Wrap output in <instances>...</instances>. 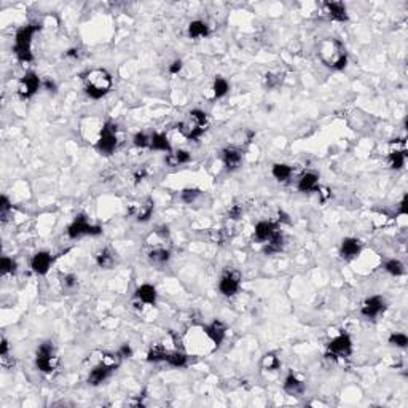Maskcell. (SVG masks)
<instances>
[{"instance_id": "obj_1", "label": "cell", "mask_w": 408, "mask_h": 408, "mask_svg": "<svg viewBox=\"0 0 408 408\" xmlns=\"http://www.w3.org/2000/svg\"><path fill=\"white\" fill-rule=\"evenodd\" d=\"M319 58L327 66L333 69V71H341L348 64V55L346 50L341 45V42L336 39H324L319 43Z\"/></svg>"}, {"instance_id": "obj_2", "label": "cell", "mask_w": 408, "mask_h": 408, "mask_svg": "<svg viewBox=\"0 0 408 408\" xmlns=\"http://www.w3.org/2000/svg\"><path fill=\"white\" fill-rule=\"evenodd\" d=\"M85 91L93 99H101L112 88V77L104 69H93L83 77Z\"/></svg>"}, {"instance_id": "obj_3", "label": "cell", "mask_w": 408, "mask_h": 408, "mask_svg": "<svg viewBox=\"0 0 408 408\" xmlns=\"http://www.w3.org/2000/svg\"><path fill=\"white\" fill-rule=\"evenodd\" d=\"M206 125H207V117L203 110L195 109L187 115V118L179 125V131L184 134L187 139H192L196 141L203 136L206 131Z\"/></svg>"}, {"instance_id": "obj_4", "label": "cell", "mask_w": 408, "mask_h": 408, "mask_svg": "<svg viewBox=\"0 0 408 408\" xmlns=\"http://www.w3.org/2000/svg\"><path fill=\"white\" fill-rule=\"evenodd\" d=\"M37 26H24L18 32H16L15 39V55L21 63H31L34 59L32 51H31V43L34 34L37 32Z\"/></svg>"}, {"instance_id": "obj_5", "label": "cell", "mask_w": 408, "mask_h": 408, "mask_svg": "<svg viewBox=\"0 0 408 408\" xmlns=\"http://www.w3.org/2000/svg\"><path fill=\"white\" fill-rule=\"evenodd\" d=\"M120 354L117 355H106V357L102 359V362L99 363V365H96L91 373H90V376H88V383L91 386H99L102 384L104 381H106L110 375H112V371H114L117 367H118V363H120Z\"/></svg>"}, {"instance_id": "obj_6", "label": "cell", "mask_w": 408, "mask_h": 408, "mask_svg": "<svg viewBox=\"0 0 408 408\" xmlns=\"http://www.w3.org/2000/svg\"><path fill=\"white\" fill-rule=\"evenodd\" d=\"M37 368L43 373H51L58 365V357L55 352V346L51 341H45L40 344L37 349V357H36Z\"/></svg>"}, {"instance_id": "obj_7", "label": "cell", "mask_w": 408, "mask_h": 408, "mask_svg": "<svg viewBox=\"0 0 408 408\" xmlns=\"http://www.w3.org/2000/svg\"><path fill=\"white\" fill-rule=\"evenodd\" d=\"M352 352V341L349 335L341 333L327 344V355L330 359H344Z\"/></svg>"}, {"instance_id": "obj_8", "label": "cell", "mask_w": 408, "mask_h": 408, "mask_svg": "<svg viewBox=\"0 0 408 408\" xmlns=\"http://www.w3.org/2000/svg\"><path fill=\"white\" fill-rule=\"evenodd\" d=\"M118 139H117V126L114 123H106L101 129V136L98 141V150L102 155H110L117 149Z\"/></svg>"}, {"instance_id": "obj_9", "label": "cell", "mask_w": 408, "mask_h": 408, "mask_svg": "<svg viewBox=\"0 0 408 408\" xmlns=\"http://www.w3.org/2000/svg\"><path fill=\"white\" fill-rule=\"evenodd\" d=\"M102 233V228L98 227V225H90L86 222V219L83 215H78L77 219L74 220V223L69 225L67 228V234L69 238L77 239L80 236H85V234H90V236H98V234Z\"/></svg>"}, {"instance_id": "obj_10", "label": "cell", "mask_w": 408, "mask_h": 408, "mask_svg": "<svg viewBox=\"0 0 408 408\" xmlns=\"http://www.w3.org/2000/svg\"><path fill=\"white\" fill-rule=\"evenodd\" d=\"M40 78L34 74V72H28L24 74L23 78L20 80V85H18V93L23 99H29L32 98L34 94H36L40 88Z\"/></svg>"}, {"instance_id": "obj_11", "label": "cell", "mask_w": 408, "mask_h": 408, "mask_svg": "<svg viewBox=\"0 0 408 408\" xmlns=\"http://www.w3.org/2000/svg\"><path fill=\"white\" fill-rule=\"evenodd\" d=\"M239 285H241V274L238 271L230 270L222 276V279L219 282V289L225 297H233V295L239 290Z\"/></svg>"}, {"instance_id": "obj_12", "label": "cell", "mask_w": 408, "mask_h": 408, "mask_svg": "<svg viewBox=\"0 0 408 408\" xmlns=\"http://www.w3.org/2000/svg\"><path fill=\"white\" fill-rule=\"evenodd\" d=\"M386 303L381 297H370L365 300V303L362 305V314L365 316L367 319H375L376 316H379L381 312L384 311Z\"/></svg>"}, {"instance_id": "obj_13", "label": "cell", "mask_w": 408, "mask_h": 408, "mask_svg": "<svg viewBox=\"0 0 408 408\" xmlns=\"http://www.w3.org/2000/svg\"><path fill=\"white\" fill-rule=\"evenodd\" d=\"M241 160H242V153L236 147H227V149L222 150V161L228 171L236 169L241 164Z\"/></svg>"}, {"instance_id": "obj_14", "label": "cell", "mask_w": 408, "mask_h": 408, "mask_svg": "<svg viewBox=\"0 0 408 408\" xmlns=\"http://www.w3.org/2000/svg\"><path fill=\"white\" fill-rule=\"evenodd\" d=\"M204 332H206L207 336L211 338L215 346H220L222 341L225 340V335H227V327H225L220 320H214L212 324L204 327Z\"/></svg>"}, {"instance_id": "obj_15", "label": "cell", "mask_w": 408, "mask_h": 408, "mask_svg": "<svg viewBox=\"0 0 408 408\" xmlns=\"http://www.w3.org/2000/svg\"><path fill=\"white\" fill-rule=\"evenodd\" d=\"M51 263H53V258H51L48 252H39L34 255L31 266L37 274H47L51 268Z\"/></svg>"}, {"instance_id": "obj_16", "label": "cell", "mask_w": 408, "mask_h": 408, "mask_svg": "<svg viewBox=\"0 0 408 408\" xmlns=\"http://www.w3.org/2000/svg\"><path fill=\"white\" fill-rule=\"evenodd\" d=\"M360 241L355 238H346L341 242V257L343 258H354L360 254Z\"/></svg>"}, {"instance_id": "obj_17", "label": "cell", "mask_w": 408, "mask_h": 408, "mask_svg": "<svg viewBox=\"0 0 408 408\" xmlns=\"http://www.w3.org/2000/svg\"><path fill=\"white\" fill-rule=\"evenodd\" d=\"M325 12L333 21H346L348 20V13H346V7L341 2H325Z\"/></svg>"}, {"instance_id": "obj_18", "label": "cell", "mask_w": 408, "mask_h": 408, "mask_svg": "<svg viewBox=\"0 0 408 408\" xmlns=\"http://www.w3.org/2000/svg\"><path fill=\"white\" fill-rule=\"evenodd\" d=\"M136 298L145 305H155L156 303V289L150 284H144L136 290Z\"/></svg>"}, {"instance_id": "obj_19", "label": "cell", "mask_w": 408, "mask_h": 408, "mask_svg": "<svg viewBox=\"0 0 408 408\" xmlns=\"http://www.w3.org/2000/svg\"><path fill=\"white\" fill-rule=\"evenodd\" d=\"M277 231V227L273 222H260L255 227V238L262 242L270 241V238Z\"/></svg>"}, {"instance_id": "obj_20", "label": "cell", "mask_w": 408, "mask_h": 408, "mask_svg": "<svg viewBox=\"0 0 408 408\" xmlns=\"http://www.w3.org/2000/svg\"><path fill=\"white\" fill-rule=\"evenodd\" d=\"M284 390L289 395H301L303 392H305V384H303V381L298 379L295 375H289L284 381Z\"/></svg>"}, {"instance_id": "obj_21", "label": "cell", "mask_w": 408, "mask_h": 408, "mask_svg": "<svg viewBox=\"0 0 408 408\" xmlns=\"http://www.w3.org/2000/svg\"><path fill=\"white\" fill-rule=\"evenodd\" d=\"M153 201L150 198H145L144 201L141 203L137 206V209H133L131 212L133 214H136V219L139 220V222H147L152 217V214H153Z\"/></svg>"}, {"instance_id": "obj_22", "label": "cell", "mask_w": 408, "mask_h": 408, "mask_svg": "<svg viewBox=\"0 0 408 408\" xmlns=\"http://www.w3.org/2000/svg\"><path fill=\"white\" fill-rule=\"evenodd\" d=\"M317 184H319V177L314 172H306V174H303L298 180V190L303 193L314 192V190H317Z\"/></svg>"}, {"instance_id": "obj_23", "label": "cell", "mask_w": 408, "mask_h": 408, "mask_svg": "<svg viewBox=\"0 0 408 408\" xmlns=\"http://www.w3.org/2000/svg\"><path fill=\"white\" fill-rule=\"evenodd\" d=\"M150 149L171 153V145H169L168 137L161 133H155L153 136H150Z\"/></svg>"}, {"instance_id": "obj_24", "label": "cell", "mask_w": 408, "mask_h": 408, "mask_svg": "<svg viewBox=\"0 0 408 408\" xmlns=\"http://www.w3.org/2000/svg\"><path fill=\"white\" fill-rule=\"evenodd\" d=\"M96 262L102 270H110V268H114L115 265V255L110 249H102L96 255Z\"/></svg>"}, {"instance_id": "obj_25", "label": "cell", "mask_w": 408, "mask_h": 408, "mask_svg": "<svg viewBox=\"0 0 408 408\" xmlns=\"http://www.w3.org/2000/svg\"><path fill=\"white\" fill-rule=\"evenodd\" d=\"M169 258H171V254H169V250L168 249H153L152 252L149 254V260H150V263L155 265V266H163V265H166L169 262Z\"/></svg>"}, {"instance_id": "obj_26", "label": "cell", "mask_w": 408, "mask_h": 408, "mask_svg": "<svg viewBox=\"0 0 408 408\" xmlns=\"http://www.w3.org/2000/svg\"><path fill=\"white\" fill-rule=\"evenodd\" d=\"M207 34H209V28H207L206 23L193 21L188 24V36L192 39H203V37H207Z\"/></svg>"}, {"instance_id": "obj_27", "label": "cell", "mask_w": 408, "mask_h": 408, "mask_svg": "<svg viewBox=\"0 0 408 408\" xmlns=\"http://www.w3.org/2000/svg\"><path fill=\"white\" fill-rule=\"evenodd\" d=\"M190 160H192V156H190V153L185 152V150L172 152V153L168 155V158H166V161H168L169 166H179V164H185V163H188Z\"/></svg>"}, {"instance_id": "obj_28", "label": "cell", "mask_w": 408, "mask_h": 408, "mask_svg": "<svg viewBox=\"0 0 408 408\" xmlns=\"http://www.w3.org/2000/svg\"><path fill=\"white\" fill-rule=\"evenodd\" d=\"M168 357V351L163 348L161 344H153L149 354H147V360L149 362H161V360H166Z\"/></svg>"}, {"instance_id": "obj_29", "label": "cell", "mask_w": 408, "mask_h": 408, "mask_svg": "<svg viewBox=\"0 0 408 408\" xmlns=\"http://www.w3.org/2000/svg\"><path fill=\"white\" fill-rule=\"evenodd\" d=\"M282 234L279 231H276L273 236L270 238V241H266V247H265V252L266 254H273V252H279L282 249Z\"/></svg>"}, {"instance_id": "obj_30", "label": "cell", "mask_w": 408, "mask_h": 408, "mask_svg": "<svg viewBox=\"0 0 408 408\" xmlns=\"http://www.w3.org/2000/svg\"><path fill=\"white\" fill-rule=\"evenodd\" d=\"M187 360L188 357L180 351H174V352H168V357H166V362L172 367H185L187 365Z\"/></svg>"}, {"instance_id": "obj_31", "label": "cell", "mask_w": 408, "mask_h": 408, "mask_svg": "<svg viewBox=\"0 0 408 408\" xmlns=\"http://www.w3.org/2000/svg\"><path fill=\"white\" fill-rule=\"evenodd\" d=\"M273 176H274V179H277V180H281V182H284V180H287L289 177H290V174H292V168L290 166H287V164H274L273 166Z\"/></svg>"}, {"instance_id": "obj_32", "label": "cell", "mask_w": 408, "mask_h": 408, "mask_svg": "<svg viewBox=\"0 0 408 408\" xmlns=\"http://www.w3.org/2000/svg\"><path fill=\"white\" fill-rule=\"evenodd\" d=\"M405 149L403 150H395L389 155V166L392 169H400L403 164H405Z\"/></svg>"}, {"instance_id": "obj_33", "label": "cell", "mask_w": 408, "mask_h": 408, "mask_svg": "<svg viewBox=\"0 0 408 408\" xmlns=\"http://www.w3.org/2000/svg\"><path fill=\"white\" fill-rule=\"evenodd\" d=\"M262 367L263 370H277L281 367V362L277 359V355L270 352V354H265L263 359H262Z\"/></svg>"}, {"instance_id": "obj_34", "label": "cell", "mask_w": 408, "mask_h": 408, "mask_svg": "<svg viewBox=\"0 0 408 408\" xmlns=\"http://www.w3.org/2000/svg\"><path fill=\"white\" fill-rule=\"evenodd\" d=\"M228 90H230L228 82L222 77H217L215 82H214V96L215 98H223L225 94L228 93Z\"/></svg>"}, {"instance_id": "obj_35", "label": "cell", "mask_w": 408, "mask_h": 408, "mask_svg": "<svg viewBox=\"0 0 408 408\" xmlns=\"http://www.w3.org/2000/svg\"><path fill=\"white\" fill-rule=\"evenodd\" d=\"M384 268H386V271L392 276H402L405 273L403 263L398 262V260H389V262H386Z\"/></svg>"}, {"instance_id": "obj_36", "label": "cell", "mask_w": 408, "mask_h": 408, "mask_svg": "<svg viewBox=\"0 0 408 408\" xmlns=\"http://www.w3.org/2000/svg\"><path fill=\"white\" fill-rule=\"evenodd\" d=\"M199 190L198 188H185V190H182V193H180V199L184 203H187V204H192L195 199L199 196Z\"/></svg>"}, {"instance_id": "obj_37", "label": "cell", "mask_w": 408, "mask_h": 408, "mask_svg": "<svg viewBox=\"0 0 408 408\" xmlns=\"http://www.w3.org/2000/svg\"><path fill=\"white\" fill-rule=\"evenodd\" d=\"M61 284H63V289L66 292H74L77 289V285H78V279L74 274H66L63 277V281H61Z\"/></svg>"}, {"instance_id": "obj_38", "label": "cell", "mask_w": 408, "mask_h": 408, "mask_svg": "<svg viewBox=\"0 0 408 408\" xmlns=\"http://www.w3.org/2000/svg\"><path fill=\"white\" fill-rule=\"evenodd\" d=\"M0 270H2V274H12L16 271V262L10 257H4L2 263H0Z\"/></svg>"}, {"instance_id": "obj_39", "label": "cell", "mask_w": 408, "mask_h": 408, "mask_svg": "<svg viewBox=\"0 0 408 408\" xmlns=\"http://www.w3.org/2000/svg\"><path fill=\"white\" fill-rule=\"evenodd\" d=\"M389 344L397 346V348H405L408 344V338L403 333H392L389 336Z\"/></svg>"}, {"instance_id": "obj_40", "label": "cell", "mask_w": 408, "mask_h": 408, "mask_svg": "<svg viewBox=\"0 0 408 408\" xmlns=\"http://www.w3.org/2000/svg\"><path fill=\"white\" fill-rule=\"evenodd\" d=\"M12 211V203H10V199H8L7 196H2L0 198V217H2V220L7 222L8 219V214H10Z\"/></svg>"}, {"instance_id": "obj_41", "label": "cell", "mask_w": 408, "mask_h": 408, "mask_svg": "<svg viewBox=\"0 0 408 408\" xmlns=\"http://www.w3.org/2000/svg\"><path fill=\"white\" fill-rule=\"evenodd\" d=\"M134 145L141 147V149H145V147H150V137L144 134V133H137L134 136Z\"/></svg>"}, {"instance_id": "obj_42", "label": "cell", "mask_w": 408, "mask_h": 408, "mask_svg": "<svg viewBox=\"0 0 408 408\" xmlns=\"http://www.w3.org/2000/svg\"><path fill=\"white\" fill-rule=\"evenodd\" d=\"M282 78L279 75H274V74H266L265 75V85L268 86V88H274V86H277L281 83Z\"/></svg>"}, {"instance_id": "obj_43", "label": "cell", "mask_w": 408, "mask_h": 408, "mask_svg": "<svg viewBox=\"0 0 408 408\" xmlns=\"http://www.w3.org/2000/svg\"><path fill=\"white\" fill-rule=\"evenodd\" d=\"M241 207L239 206H233L231 209H230V212H228V215L231 217V219H239L241 217Z\"/></svg>"}, {"instance_id": "obj_44", "label": "cell", "mask_w": 408, "mask_h": 408, "mask_svg": "<svg viewBox=\"0 0 408 408\" xmlns=\"http://www.w3.org/2000/svg\"><path fill=\"white\" fill-rule=\"evenodd\" d=\"M180 69H182V61H174V63H172V66L169 67V72L171 74H179Z\"/></svg>"}, {"instance_id": "obj_45", "label": "cell", "mask_w": 408, "mask_h": 408, "mask_svg": "<svg viewBox=\"0 0 408 408\" xmlns=\"http://www.w3.org/2000/svg\"><path fill=\"white\" fill-rule=\"evenodd\" d=\"M131 352L133 351H131V348H129V344H125L123 348L120 349L118 354H120V357H129V355H131Z\"/></svg>"}, {"instance_id": "obj_46", "label": "cell", "mask_w": 408, "mask_h": 408, "mask_svg": "<svg viewBox=\"0 0 408 408\" xmlns=\"http://www.w3.org/2000/svg\"><path fill=\"white\" fill-rule=\"evenodd\" d=\"M406 203H408V199H406V196L402 199V203H400V209H398V214H402V215H405L406 212H408V209H406Z\"/></svg>"}, {"instance_id": "obj_47", "label": "cell", "mask_w": 408, "mask_h": 408, "mask_svg": "<svg viewBox=\"0 0 408 408\" xmlns=\"http://www.w3.org/2000/svg\"><path fill=\"white\" fill-rule=\"evenodd\" d=\"M78 51H80V50H77V48L69 50V51H67V56H69V58H78V55H80Z\"/></svg>"}, {"instance_id": "obj_48", "label": "cell", "mask_w": 408, "mask_h": 408, "mask_svg": "<svg viewBox=\"0 0 408 408\" xmlns=\"http://www.w3.org/2000/svg\"><path fill=\"white\" fill-rule=\"evenodd\" d=\"M144 177H145V169H142V171H137V172H136V182L142 180Z\"/></svg>"}, {"instance_id": "obj_49", "label": "cell", "mask_w": 408, "mask_h": 408, "mask_svg": "<svg viewBox=\"0 0 408 408\" xmlns=\"http://www.w3.org/2000/svg\"><path fill=\"white\" fill-rule=\"evenodd\" d=\"M45 88H47L48 91H55V88H56V86H55V83H53V82L47 80V82H45Z\"/></svg>"}]
</instances>
